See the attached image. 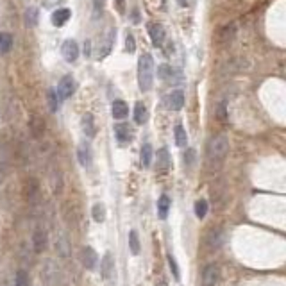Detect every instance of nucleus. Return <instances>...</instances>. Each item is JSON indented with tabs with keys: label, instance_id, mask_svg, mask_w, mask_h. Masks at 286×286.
Listing matches in <instances>:
<instances>
[{
	"label": "nucleus",
	"instance_id": "1",
	"mask_svg": "<svg viewBox=\"0 0 286 286\" xmlns=\"http://www.w3.org/2000/svg\"><path fill=\"white\" fill-rule=\"evenodd\" d=\"M229 154V140L226 134H217L208 143V163L211 167H220Z\"/></svg>",
	"mask_w": 286,
	"mask_h": 286
},
{
	"label": "nucleus",
	"instance_id": "2",
	"mask_svg": "<svg viewBox=\"0 0 286 286\" xmlns=\"http://www.w3.org/2000/svg\"><path fill=\"white\" fill-rule=\"evenodd\" d=\"M154 84V59L149 52H143L138 59V86L141 91H149Z\"/></svg>",
	"mask_w": 286,
	"mask_h": 286
},
{
	"label": "nucleus",
	"instance_id": "3",
	"mask_svg": "<svg viewBox=\"0 0 286 286\" xmlns=\"http://www.w3.org/2000/svg\"><path fill=\"white\" fill-rule=\"evenodd\" d=\"M56 93H57V97H59V100L70 98L73 93H75V79H73L72 75H64L59 81V86H57Z\"/></svg>",
	"mask_w": 286,
	"mask_h": 286
},
{
	"label": "nucleus",
	"instance_id": "4",
	"mask_svg": "<svg viewBox=\"0 0 286 286\" xmlns=\"http://www.w3.org/2000/svg\"><path fill=\"white\" fill-rule=\"evenodd\" d=\"M115 38H116V30L113 29V27L111 29H107V32L104 34L102 41H100V45H98V52H97L98 59H102V57H106L107 54H109L113 43H115Z\"/></svg>",
	"mask_w": 286,
	"mask_h": 286
},
{
	"label": "nucleus",
	"instance_id": "5",
	"mask_svg": "<svg viewBox=\"0 0 286 286\" xmlns=\"http://www.w3.org/2000/svg\"><path fill=\"white\" fill-rule=\"evenodd\" d=\"M220 281V267L217 263H211L202 272V286H215Z\"/></svg>",
	"mask_w": 286,
	"mask_h": 286
},
{
	"label": "nucleus",
	"instance_id": "6",
	"mask_svg": "<svg viewBox=\"0 0 286 286\" xmlns=\"http://www.w3.org/2000/svg\"><path fill=\"white\" fill-rule=\"evenodd\" d=\"M147 30H149V36L152 39V45L154 47H161L163 41H165V27L158 21H150L147 25Z\"/></svg>",
	"mask_w": 286,
	"mask_h": 286
},
{
	"label": "nucleus",
	"instance_id": "7",
	"mask_svg": "<svg viewBox=\"0 0 286 286\" xmlns=\"http://www.w3.org/2000/svg\"><path fill=\"white\" fill-rule=\"evenodd\" d=\"M115 272V258H113L111 252H106L100 261V276H102L104 281H109Z\"/></svg>",
	"mask_w": 286,
	"mask_h": 286
},
{
	"label": "nucleus",
	"instance_id": "8",
	"mask_svg": "<svg viewBox=\"0 0 286 286\" xmlns=\"http://www.w3.org/2000/svg\"><path fill=\"white\" fill-rule=\"evenodd\" d=\"M77 159L81 163V167H84V168L91 167V163H93V154H91V147L88 145L86 141H82L81 145L77 147Z\"/></svg>",
	"mask_w": 286,
	"mask_h": 286
},
{
	"label": "nucleus",
	"instance_id": "9",
	"mask_svg": "<svg viewBox=\"0 0 286 286\" xmlns=\"http://www.w3.org/2000/svg\"><path fill=\"white\" fill-rule=\"evenodd\" d=\"M61 52H63L64 59L68 61V63H73L79 57V45H77L75 39H66L63 43V47H61Z\"/></svg>",
	"mask_w": 286,
	"mask_h": 286
},
{
	"label": "nucleus",
	"instance_id": "10",
	"mask_svg": "<svg viewBox=\"0 0 286 286\" xmlns=\"http://www.w3.org/2000/svg\"><path fill=\"white\" fill-rule=\"evenodd\" d=\"M167 107L172 109V111H179L184 106V91L183 90H174L172 93H168L167 97Z\"/></svg>",
	"mask_w": 286,
	"mask_h": 286
},
{
	"label": "nucleus",
	"instance_id": "11",
	"mask_svg": "<svg viewBox=\"0 0 286 286\" xmlns=\"http://www.w3.org/2000/svg\"><path fill=\"white\" fill-rule=\"evenodd\" d=\"M23 195H25L27 201L32 204L39 199V183L36 179H27L23 184Z\"/></svg>",
	"mask_w": 286,
	"mask_h": 286
},
{
	"label": "nucleus",
	"instance_id": "12",
	"mask_svg": "<svg viewBox=\"0 0 286 286\" xmlns=\"http://www.w3.org/2000/svg\"><path fill=\"white\" fill-rule=\"evenodd\" d=\"M81 261H82V265H84V269L93 270L95 267H97V261H98V256H97V252H95V249L93 247H84V249H82Z\"/></svg>",
	"mask_w": 286,
	"mask_h": 286
},
{
	"label": "nucleus",
	"instance_id": "13",
	"mask_svg": "<svg viewBox=\"0 0 286 286\" xmlns=\"http://www.w3.org/2000/svg\"><path fill=\"white\" fill-rule=\"evenodd\" d=\"M72 18V11L70 9H66V7H63V9H57V11H54L52 13V25L54 27H63L66 21Z\"/></svg>",
	"mask_w": 286,
	"mask_h": 286
},
{
	"label": "nucleus",
	"instance_id": "14",
	"mask_svg": "<svg viewBox=\"0 0 286 286\" xmlns=\"http://www.w3.org/2000/svg\"><path fill=\"white\" fill-rule=\"evenodd\" d=\"M32 247H34V252H43L45 247H47V233L43 229H36L34 235H32Z\"/></svg>",
	"mask_w": 286,
	"mask_h": 286
},
{
	"label": "nucleus",
	"instance_id": "15",
	"mask_svg": "<svg viewBox=\"0 0 286 286\" xmlns=\"http://www.w3.org/2000/svg\"><path fill=\"white\" fill-rule=\"evenodd\" d=\"M115 134L118 138V141H122V143H127V141L133 140V129L129 127L127 124H116Z\"/></svg>",
	"mask_w": 286,
	"mask_h": 286
},
{
	"label": "nucleus",
	"instance_id": "16",
	"mask_svg": "<svg viewBox=\"0 0 286 286\" xmlns=\"http://www.w3.org/2000/svg\"><path fill=\"white\" fill-rule=\"evenodd\" d=\"M111 113L115 120H124L125 116L129 115V106L124 102V100H115L111 106Z\"/></svg>",
	"mask_w": 286,
	"mask_h": 286
},
{
	"label": "nucleus",
	"instance_id": "17",
	"mask_svg": "<svg viewBox=\"0 0 286 286\" xmlns=\"http://www.w3.org/2000/svg\"><path fill=\"white\" fill-rule=\"evenodd\" d=\"M81 125H82V131H84L86 136H88V138H93L95 136L97 129H95V120H93V116H91L90 113H86V115L82 116Z\"/></svg>",
	"mask_w": 286,
	"mask_h": 286
},
{
	"label": "nucleus",
	"instance_id": "18",
	"mask_svg": "<svg viewBox=\"0 0 286 286\" xmlns=\"http://www.w3.org/2000/svg\"><path fill=\"white\" fill-rule=\"evenodd\" d=\"M29 127H30V133L34 138H41L43 133H45V122H43L39 116H32L29 122Z\"/></svg>",
	"mask_w": 286,
	"mask_h": 286
},
{
	"label": "nucleus",
	"instance_id": "19",
	"mask_svg": "<svg viewBox=\"0 0 286 286\" xmlns=\"http://www.w3.org/2000/svg\"><path fill=\"white\" fill-rule=\"evenodd\" d=\"M208 247L210 249H218L224 242V233L220 229H211V233L208 235Z\"/></svg>",
	"mask_w": 286,
	"mask_h": 286
},
{
	"label": "nucleus",
	"instance_id": "20",
	"mask_svg": "<svg viewBox=\"0 0 286 286\" xmlns=\"http://www.w3.org/2000/svg\"><path fill=\"white\" fill-rule=\"evenodd\" d=\"M152 145L150 143H145V145L141 147L140 150V161H141V167L147 168L150 167V163H152Z\"/></svg>",
	"mask_w": 286,
	"mask_h": 286
},
{
	"label": "nucleus",
	"instance_id": "21",
	"mask_svg": "<svg viewBox=\"0 0 286 286\" xmlns=\"http://www.w3.org/2000/svg\"><path fill=\"white\" fill-rule=\"evenodd\" d=\"M147 118H149V111H147L145 104L136 102V106H134V122L141 125V124H145Z\"/></svg>",
	"mask_w": 286,
	"mask_h": 286
},
{
	"label": "nucleus",
	"instance_id": "22",
	"mask_svg": "<svg viewBox=\"0 0 286 286\" xmlns=\"http://www.w3.org/2000/svg\"><path fill=\"white\" fill-rule=\"evenodd\" d=\"M168 211H170V199H168V195H161L158 201V215L161 220H165V218L168 217Z\"/></svg>",
	"mask_w": 286,
	"mask_h": 286
},
{
	"label": "nucleus",
	"instance_id": "23",
	"mask_svg": "<svg viewBox=\"0 0 286 286\" xmlns=\"http://www.w3.org/2000/svg\"><path fill=\"white\" fill-rule=\"evenodd\" d=\"M13 47V36L9 32H0V56H4Z\"/></svg>",
	"mask_w": 286,
	"mask_h": 286
},
{
	"label": "nucleus",
	"instance_id": "24",
	"mask_svg": "<svg viewBox=\"0 0 286 286\" xmlns=\"http://www.w3.org/2000/svg\"><path fill=\"white\" fill-rule=\"evenodd\" d=\"M175 145L181 147V149L188 145V134H186L183 125H177V127H175Z\"/></svg>",
	"mask_w": 286,
	"mask_h": 286
},
{
	"label": "nucleus",
	"instance_id": "25",
	"mask_svg": "<svg viewBox=\"0 0 286 286\" xmlns=\"http://www.w3.org/2000/svg\"><path fill=\"white\" fill-rule=\"evenodd\" d=\"M158 75H159V79H163V81H174L175 70L172 68V66H168V64H161L158 68Z\"/></svg>",
	"mask_w": 286,
	"mask_h": 286
},
{
	"label": "nucleus",
	"instance_id": "26",
	"mask_svg": "<svg viewBox=\"0 0 286 286\" xmlns=\"http://www.w3.org/2000/svg\"><path fill=\"white\" fill-rule=\"evenodd\" d=\"M158 167L163 168V170H167L170 167V154H168L167 149L158 150Z\"/></svg>",
	"mask_w": 286,
	"mask_h": 286
},
{
	"label": "nucleus",
	"instance_id": "27",
	"mask_svg": "<svg viewBox=\"0 0 286 286\" xmlns=\"http://www.w3.org/2000/svg\"><path fill=\"white\" fill-rule=\"evenodd\" d=\"M129 249H131V252H133L134 256L140 254V238H138L136 231H131V233H129Z\"/></svg>",
	"mask_w": 286,
	"mask_h": 286
},
{
	"label": "nucleus",
	"instance_id": "28",
	"mask_svg": "<svg viewBox=\"0 0 286 286\" xmlns=\"http://www.w3.org/2000/svg\"><path fill=\"white\" fill-rule=\"evenodd\" d=\"M91 213H93V220H95V222H104V220H106V206L98 202V204L93 206Z\"/></svg>",
	"mask_w": 286,
	"mask_h": 286
},
{
	"label": "nucleus",
	"instance_id": "29",
	"mask_svg": "<svg viewBox=\"0 0 286 286\" xmlns=\"http://www.w3.org/2000/svg\"><path fill=\"white\" fill-rule=\"evenodd\" d=\"M47 98H48V107H50V111L52 113H56L57 109H59V97H57L56 90H48L47 93Z\"/></svg>",
	"mask_w": 286,
	"mask_h": 286
},
{
	"label": "nucleus",
	"instance_id": "30",
	"mask_svg": "<svg viewBox=\"0 0 286 286\" xmlns=\"http://www.w3.org/2000/svg\"><path fill=\"white\" fill-rule=\"evenodd\" d=\"M38 23V9L29 7L25 11V25L27 27H34Z\"/></svg>",
	"mask_w": 286,
	"mask_h": 286
},
{
	"label": "nucleus",
	"instance_id": "31",
	"mask_svg": "<svg viewBox=\"0 0 286 286\" xmlns=\"http://www.w3.org/2000/svg\"><path fill=\"white\" fill-rule=\"evenodd\" d=\"M206 213H208V201L206 199H199V201L195 202V215L197 218H204Z\"/></svg>",
	"mask_w": 286,
	"mask_h": 286
},
{
	"label": "nucleus",
	"instance_id": "32",
	"mask_svg": "<svg viewBox=\"0 0 286 286\" xmlns=\"http://www.w3.org/2000/svg\"><path fill=\"white\" fill-rule=\"evenodd\" d=\"M14 286H30V283H29V274H27L25 270H18V272H16Z\"/></svg>",
	"mask_w": 286,
	"mask_h": 286
},
{
	"label": "nucleus",
	"instance_id": "33",
	"mask_svg": "<svg viewBox=\"0 0 286 286\" xmlns=\"http://www.w3.org/2000/svg\"><path fill=\"white\" fill-rule=\"evenodd\" d=\"M167 261H168V267H170L172 276H174V278L177 279V281H179V279H181V274H179V267H177V261H175V258L172 256V254H168Z\"/></svg>",
	"mask_w": 286,
	"mask_h": 286
},
{
	"label": "nucleus",
	"instance_id": "34",
	"mask_svg": "<svg viewBox=\"0 0 286 286\" xmlns=\"http://www.w3.org/2000/svg\"><path fill=\"white\" fill-rule=\"evenodd\" d=\"M125 50H127L129 54H133V52L136 50V41H134V36L133 34L125 36Z\"/></svg>",
	"mask_w": 286,
	"mask_h": 286
},
{
	"label": "nucleus",
	"instance_id": "35",
	"mask_svg": "<svg viewBox=\"0 0 286 286\" xmlns=\"http://www.w3.org/2000/svg\"><path fill=\"white\" fill-rule=\"evenodd\" d=\"M115 7L120 14L125 13V0H115Z\"/></svg>",
	"mask_w": 286,
	"mask_h": 286
},
{
	"label": "nucleus",
	"instance_id": "36",
	"mask_svg": "<svg viewBox=\"0 0 286 286\" xmlns=\"http://www.w3.org/2000/svg\"><path fill=\"white\" fill-rule=\"evenodd\" d=\"M193 158H195V152H193V150H188V154L184 156V161L188 163V165H192V163H193Z\"/></svg>",
	"mask_w": 286,
	"mask_h": 286
},
{
	"label": "nucleus",
	"instance_id": "37",
	"mask_svg": "<svg viewBox=\"0 0 286 286\" xmlns=\"http://www.w3.org/2000/svg\"><path fill=\"white\" fill-rule=\"evenodd\" d=\"M218 116H220V120H226V104H220V107H218Z\"/></svg>",
	"mask_w": 286,
	"mask_h": 286
},
{
	"label": "nucleus",
	"instance_id": "38",
	"mask_svg": "<svg viewBox=\"0 0 286 286\" xmlns=\"http://www.w3.org/2000/svg\"><path fill=\"white\" fill-rule=\"evenodd\" d=\"M95 2V11L98 13V9H102V5H104V0H93Z\"/></svg>",
	"mask_w": 286,
	"mask_h": 286
},
{
	"label": "nucleus",
	"instance_id": "39",
	"mask_svg": "<svg viewBox=\"0 0 286 286\" xmlns=\"http://www.w3.org/2000/svg\"><path fill=\"white\" fill-rule=\"evenodd\" d=\"M177 4H179L181 7H186V5H188V0H177Z\"/></svg>",
	"mask_w": 286,
	"mask_h": 286
},
{
	"label": "nucleus",
	"instance_id": "40",
	"mask_svg": "<svg viewBox=\"0 0 286 286\" xmlns=\"http://www.w3.org/2000/svg\"><path fill=\"white\" fill-rule=\"evenodd\" d=\"M156 286H167V281H165V279H159V281L156 283Z\"/></svg>",
	"mask_w": 286,
	"mask_h": 286
}]
</instances>
